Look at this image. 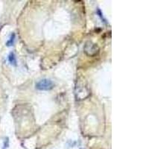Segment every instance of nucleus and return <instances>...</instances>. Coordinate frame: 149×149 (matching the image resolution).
<instances>
[{
    "instance_id": "39448f33",
    "label": "nucleus",
    "mask_w": 149,
    "mask_h": 149,
    "mask_svg": "<svg viewBox=\"0 0 149 149\" xmlns=\"http://www.w3.org/2000/svg\"><path fill=\"white\" fill-rule=\"evenodd\" d=\"M76 88L78 89V90H77L76 93H76V95H77V94H78V95H79L80 93H81V90H79V89H80V86L78 85V86H76ZM82 90H83V91H82V93H87V94H88L89 92H88V90H87V87H86V86H84L83 88H82ZM78 96H77V97H78Z\"/></svg>"
},
{
    "instance_id": "7ed1b4c3",
    "label": "nucleus",
    "mask_w": 149,
    "mask_h": 149,
    "mask_svg": "<svg viewBox=\"0 0 149 149\" xmlns=\"http://www.w3.org/2000/svg\"><path fill=\"white\" fill-rule=\"evenodd\" d=\"M8 61L13 66H17V60H16L15 54L14 52H10L8 55Z\"/></svg>"
},
{
    "instance_id": "20e7f679",
    "label": "nucleus",
    "mask_w": 149,
    "mask_h": 149,
    "mask_svg": "<svg viewBox=\"0 0 149 149\" xmlns=\"http://www.w3.org/2000/svg\"><path fill=\"white\" fill-rule=\"evenodd\" d=\"M14 40H15V34H13L10 35V40H9L7 42V43H6V45H7L8 46H11L14 45Z\"/></svg>"
},
{
    "instance_id": "423d86ee",
    "label": "nucleus",
    "mask_w": 149,
    "mask_h": 149,
    "mask_svg": "<svg viewBox=\"0 0 149 149\" xmlns=\"http://www.w3.org/2000/svg\"><path fill=\"white\" fill-rule=\"evenodd\" d=\"M8 147V138H6L5 140V142H4V148L3 149L7 148Z\"/></svg>"
},
{
    "instance_id": "f03ea898",
    "label": "nucleus",
    "mask_w": 149,
    "mask_h": 149,
    "mask_svg": "<svg viewBox=\"0 0 149 149\" xmlns=\"http://www.w3.org/2000/svg\"><path fill=\"white\" fill-rule=\"evenodd\" d=\"M86 47H89V50H90V53L88 54V55H94V54H96L97 52H98V47H97L96 45L95 44H92L91 42H87L86 44Z\"/></svg>"
},
{
    "instance_id": "f257e3e1",
    "label": "nucleus",
    "mask_w": 149,
    "mask_h": 149,
    "mask_svg": "<svg viewBox=\"0 0 149 149\" xmlns=\"http://www.w3.org/2000/svg\"><path fill=\"white\" fill-rule=\"evenodd\" d=\"M54 83L49 79H42L36 84V88L40 91H48L54 88Z\"/></svg>"
}]
</instances>
